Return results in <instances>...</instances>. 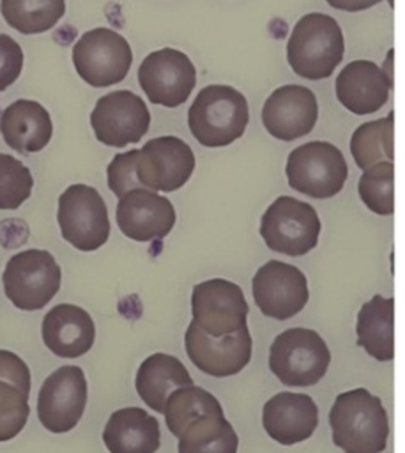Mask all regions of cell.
I'll return each mask as SVG.
<instances>
[{"label":"cell","instance_id":"6da1fadb","mask_svg":"<svg viewBox=\"0 0 405 453\" xmlns=\"http://www.w3.org/2000/svg\"><path fill=\"white\" fill-rule=\"evenodd\" d=\"M332 442L345 453H380L389 435L387 412L364 388L340 393L329 412Z\"/></svg>","mask_w":405,"mask_h":453},{"label":"cell","instance_id":"7a4b0ae2","mask_svg":"<svg viewBox=\"0 0 405 453\" xmlns=\"http://www.w3.org/2000/svg\"><path fill=\"white\" fill-rule=\"evenodd\" d=\"M345 51L338 21L322 12L304 14L292 28L287 60L294 73L306 80L329 78Z\"/></svg>","mask_w":405,"mask_h":453},{"label":"cell","instance_id":"3957f363","mask_svg":"<svg viewBox=\"0 0 405 453\" xmlns=\"http://www.w3.org/2000/svg\"><path fill=\"white\" fill-rule=\"evenodd\" d=\"M249 122L246 97L228 85H209L198 92L189 111L191 134L203 147H225L244 134Z\"/></svg>","mask_w":405,"mask_h":453},{"label":"cell","instance_id":"277c9868","mask_svg":"<svg viewBox=\"0 0 405 453\" xmlns=\"http://www.w3.org/2000/svg\"><path fill=\"white\" fill-rule=\"evenodd\" d=\"M331 352L318 333L306 327H292L279 333L269 350V368L281 384L308 388L327 372Z\"/></svg>","mask_w":405,"mask_h":453},{"label":"cell","instance_id":"5b68a950","mask_svg":"<svg viewBox=\"0 0 405 453\" xmlns=\"http://www.w3.org/2000/svg\"><path fill=\"white\" fill-rule=\"evenodd\" d=\"M60 281V265L46 250H25L12 255L2 274L7 299L25 311L44 308L58 292Z\"/></svg>","mask_w":405,"mask_h":453},{"label":"cell","instance_id":"8992f818","mask_svg":"<svg viewBox=\"0 0 405 453\" xmlns=\"http://www.w3.org/2000/svg\"><path fill=\"white\" fill-rule=\"evenodd\" d=\"M288 186L311 198H331L341 191L348 166L338 147L329 142H308L288 154Z\"/></svg>","mask_w":405,"mask_h":453},{"label":"cell","instance_id":"52a82bcc","mask_svg":"<svg viewBox=\"0 0 405 453\" xmlns=\"http://www.w3.org/2000/svg\"><path fill=\"white\" fill-rule=\"evenodd\" d=\"M260 234L269 250L301 257L317 246L320 219L313 205L283 195L264 212Z\"/></svg>","mask_w":405,"mask_h":453},{"label":"cell","instance_id":"ba28073f","mask_svg":"<svg viewBox=\"0 0 405 453\" xmlns=\"http://www.w3.org/2000/svg\"><path fill=\"white\" fill-rule=\"evenodd\" d=\"M57 219L62 237L80 251H94L110 237L106 203L92 186H69L58 196Z\"/></svg>","mask_w":405,"mask_h":453},{"label":"cell","instance_id":"9c48e42d","mask_svg":"<svg viewBox=\"0 0 405 453\" xmlns=\"http://www.w3.org/2000/svg\"><path fill=\"white\" fill-rule=\"evenodd\" d=\"M73 64L83 81L92 87L120 83L133 64L129 42L111 28H92L73 46Z\"/></svg>","mask_w":405,"mask_h":453},{"label":"cell","instance_id":"30bf717a","mask_svg":"<svg viewBox=\"0 0 405 453\" xmlns=\"http://www.w3.org/2000/svg\"><path fill=\"white\" fill-rule=\"evenodd\" d=\"M248 313L244 292L233 281L212 278L193 287L191 322L212 338L232 334L248 326Z\"/></svg>","mask_w":405,"mask_h":453},{"label":"cell","instance_id":"8fae6325","mask_svg":"<svg viewBox=\"0 0 405 453\" xmlns=\"http://www.w3.org/2000/svg\"><path fill=\"white\" fill-rule=\"evenodd\" d=\"M87 405V379L80 366L64 365L46 377L37 396V418L53 434L73 430Z\"/></svg>","mask_w":405,"mask_h":453},{"label":"cell","instance_id":"7c38bea8","mask_svg":"<svg viewBox=\"0 0 405 453\" xmlns=\"http://www.w3.org/2000/svg\"><path fill=\"white\" fill-rule=\"evenodd\" d=\"M138 81L150 103L175 108L191 96L196 85V69L186 53L163 48L143 58Z\"/></svg>","mask_w":405,"mask_h":453},{"label":"cell","instance_id":"4fadbf2b","mask_svg":"<svg viewBox=\"0 0 405 453\" xmlns=\"http://www.w3.org/2000/svg\"><path fill=\"white\" fill-rule=\"evenodd\" d=\"M90 126L101 143L122 149L140 142L149 131L150 113L134 92L113 90L97 99L90 113Z\"/></svg>","mask_w":405,"mask_h":453},{"label":"cell","instance_id":"5bb4252c","mask_svg":"<svg viewBox=\"0 0 405 453\" xmlns=\"http://www.w3.org/2000/svg\"><path fill=\"white\" fill-rule=\"evenodd\" d=\"M191 147L177 136L149 140L136 154V177L141 188L152 191H177L195 172Z\"/></svg>","mask_w":405,"mask_h":453},{"label":"cell","instance_id":"9a60e30c","mask_svg":"<svg viewBox=\"0 0 405 453\" xmlns=\"http://www.w3.org/2000/svg\"><path fill=\"white\" fill-rule=\"evenodd\" d=\"M308 297L306 276L295 265L269 260L253 276L255 304L269 319H292L306 306Z\"/></svg>","mask_w":405,"mask_h":453},{"label":"cell","instance_id":"2e32d148","mask_svg":"<svg viewBox=\"0 0 405 453\" xmlns=\"http://www.w3.org/2000/svg\"><path fill=\"white\" fill-rule=\"evenodd\" d=\"M184 345L193 365L212 377H230L239 373L251 361L253 352V340L248 326L232 334L212 338L191 322L184 334Z\"/></svg>","mask_w":405,"mask_h":453},{"label":"cell","instance_id":"e0dca14e","mask_svg":"<svg viewBox=\"0 0 405 453\" xmlns=\"http://www.w3.org/2000/svg\"><path fill=\"white\" fill-rule=\"evenodd\" d=\"M115 216L120 232L138 242L163 239L175 225L173 203L147 188H134L120 196Z\"/></svg>","mask_w":405,"mask_h":453},{"label":"cell","instance_id":"ac0fdd59","mask_svg":"<svg viewBox=\"0 0 405 453\" xmlns=\"http://www.w3.org/2000/svg\"><path fill=\"white\" fill-rule=\"evenodd\" d=\"M318 119L315 94L302 85H283L264 103L262 122L278 140L292 142L311 133Z\"/></svg>","mask_w":405,"mask_h":453},{"label":"cell","instance_id":"d6986e66","mask_svg":"<svg viewBox=\"0 0 405 453\" xmlns=\"http://www.w3.org/2000/svg\"><path fill=\"white\" fill-rule=\"evenodd\" d=\"M262 425L267 435L283 446L302 442L318 425V407L304 393L281 391L264 403Z\"/></svg>","mask_w":405,"mask_h":453},{"label":"cell","instance_id":"ffe728a7","mask_svg":"<svg viewBox=\"0 0 405 453\" xmlns=\"http://www.w3.org/2000/svg\"><path fill=\"white\" fill-rule=\"evenodd\" d=\"M393 80L371 60H354L336 76L338 101L355 115H368L380 110L387 99Z\"/></svg>","mask_w":405,"mask_h":453},{"label":"cell","instance_id":"44dd1931","mask_svg":"<svg viewBox=\"0 0 405 453\" xmlns=\"http://www.w3.org/2000/svg\"><path fill=\"white\" fill-rule=\"evenodd\" d=\"M44 345L58 357L74 359L87 354L96 340V326L88 311L76 304L53 306L42 319Z\"/></svg>","mask_w":405,"mask_h":453},{"label":"cell","instance_id":"7402d4cb","mask_svg":"<svg viewBox=\"0 0 405 453\" xmlns=\"http://www.w3.org/2000/svg\"><path fill=\"white\" fill-rule=\"evenodd\" d=\"M0 133L11 149L19 154H32L50 143L53 124L42 104L32 99H18L2 111Z\"/></svg>","mask_w":405,"mask_h":453},{"label":"cell","instance_id":"603a6c76","mask_svg":"<svg viewBox=\"0 0 405 453\" xmlns=\"http://www.w3.org/2000/svg\"><path fill=\"white\" fill-rule=\"evenodd\" d=\"M159 423L141 407H124L108 418L103 441L110 453H156Z\"/></svg>","mask_w":405,"mask_h":453},{"label":"cell","instance_id":"cb8c5ba5","mask_svg":"<svg viewBox=\"0 0 405 453\" xmlns=\"http://www.w3.org/2000/svg\"><path fill=\"white\" fill-rule=\"evenodd\" d=\"M191 384L193 379L186 366L177 357L164 352H156L141 361L134 379L136 393L143 403L156 412H163L164 402L172 391Z\"/></svg>","mask_w":405,"mask_h":453},{"label":"cell","instance_id":"d4e9b609","mask_svg":"<svg viewBox=\"0 0 405 453\" xmlns=\"http://www.w3.org/2000/svg\"><path fill=\"white\" fill-rule=\"evenodd\" d=\"M394 301L393 297L373 296L357 313V345L377 361L394 357Z\"/></svg>","mask_w":405,"mask_h":453},{"label":"cell","instance_id":"484cf974","mask_svg":"<svg viewBox=\"0 0 405 453\" xmlns=\"http://www.w3.org/2000/svg\"><path fill=\"white\" fill-rule=\"evenodd\" d=\"M179 453H237L239 437L223 411L205 412L179 434Z\"/></svg>","mask_w":405,"mask_h":453},{"label":"cell","instance_id":"4316f807","mask_svg":"<svg viewBox=\"0 0 405 453\" xmlns=\"http://www.w3.org/2000/svg\"><path fill=\"white\" fill-rule=\"evenodd\" d=\"M0 12L19 34H42L65 12V0H0Z\"/></svg>","mask_w":405,"mask_h":453},{"label":"cell","instance_id":"83f0119b","mask_svg":"<svg viewBox=\"0 0 405 453\" xmlns=\"http://www.w3.org/2000/svg\"><path fill=\"white\" fill-rule=\"evenodd\" d=\"M350 152L361 170L380 161H393V113L361 124L350 138Z\"/></svg>","mask_w":405,"mask_h":453},{"label":"cell","instance_id":"f1b7e54d","mask_svg":"<svg viewBox=\"0 0 405 453\" xmlns=\"http://www.w3.org/2000/svg\"><path fill=\"white\" fill-rule=\"evenodd\" d=\"M214 411H223L221 403L214 395L205 391L200 386H184L177 388L172 391L164 402V421L168 430L179 437L182 428L191 423L195 418L205 414V412H214Z\"/></svg>","mask_w":405,"mask_h":453},{"label":"cell","instance_id":"f546056e","mask_svg":"<svg viewBox=\"0 0 405 453\" xmlns=\"http://www.w3.org/2000/svg\"><path fill=\"white\" fill-rule=\"evenodd\" d=\"M394 166L393 161H380L363 170L359 179V196L364 205L380 216L394 212Z\"/></svg>","mask_w":405,"mask_h":453},{"label":"cell","instance_id":"4dcf8cb0","mask_svg":"<svg viewBox=\"0 0 405 453\" xmlns=\"http://www.w3.org/2000/svg\"><path fill=\"white\" fill-rule=\"evenodd\" d=\"M34 177L14 156L0 152V209H18L32 193Z\"/></svg>","mask_w":405,"mask_h":453},{"label":"cell","instance_id":"1f68e13d","mask_svg":"<svg viewBox=\"0 0 405 453\" xmlns=\"http://www.w3.org/2000/svg\"><path fill=\"white\" fill-rule=\"evenodd\" d=\"M28 395L9 380L0 379V442L14 439L27 425Z\"/></svg>","mask_w":405,"mask_h":453},{"label":"cell","instance_id":"d6a6232c","mask_svg":"<svg viewBox=\"0 0 405 453\" xmlns=\"http://www.w3.org/2000/svg\"><path fill=\"white\" fill-rule=\"evenodd\" d=\"M136 154H138V149L118 152L113 156L111 163L106 168L108 188L113 191L117 198L124 196L127 191L134 188H141L136 177Z\"/></svg>","mask_w":405,"mask_h":453},{"label":"cell","instance_id":"836d02e7","mask_svg":"<svg viewBox=\"0 0 405 453\" xmlns=\"http://www.w3.org/2000/svg\"><path fill=\"white\" fill-rule=\"evenodd\" d=\"M23 69V50L7 34H0V90L12 85Z\"/></svg>","mask_w":405,"mask_h":453},{"label":"cell","instance_id":"e575fe53","mask_svg":"<svg viewBox=\"0 0 405 453\" xmlns=\"http://www.w3.org/2000/svg\"><path fill=\"white\" fill-rule=\"evenodd\" d=\"M0 379L12 382L25 393H30V370L27 363L11 350L0 349Z\"/></svg>","mask_w":405,"mask_h":453},{"label":"cell","instance_id":"d590c367","mask_svg":"<svg viewBox=\"0 0 405 453\" xmlns=\"http://www.w3.org/2000/svg\"><path fill=\"white\" fill-rule=\"evenodd\" d=\"M331 7L338 9V11H347V12H359L364 9H370L373 5H377L380 0H325ZM389 4L393 5V0H389Z\"/></svg>","mask_w":405,"mask_h":453}]
</instances>
